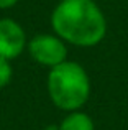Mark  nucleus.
<instances>
[{"instance_id": "nucleus-3", "label": "nucleus", "mask_w": 128, "mask_h": 130, "mask_svg": "<svg viewBox=\"0 0 128 130\" xmlns=\"http://www.w3.org/2000/svg\"><path fill=\"white\" fill-rule=\"evenodd\" d=\"M30 56L35 63L46 68H54L67 59V46L58 35L39 33L26 44Z\"/></svg>"}, {"instance_id": "nucleus-1", "label": "nucleus", "mask_w": 128, "mask_h": 130, "mask_svg": "<svg viewBox=\"0 0 128 130\" xmlns=\"http://www.w3.org/2000/svg\"><path fill=\"white\" fill-rule=\"evenodd\" d=\"M54 35L80 48L97 46L107 35V18L94 0H61L51 13Z\"/></svg>"}, {"instance_id": "nucleus-2", "label": "nucleus", "mask_w": 128, "mask_h": 130, "mask_svg": "<svg viewBox=\"0 0 128 130\" xmlns=\"http://www.w3.org/2000/svg\"><path fill=\"white\" fill-rule=\"evenodd\" d=\"M51 102L66 112L79 110L90 97V77L76 61H64L51 68L46 79Z\"/></svg>"}, {"instance_id": "nucleus-6", "label": "nucleus", "mask_w": 128, "mask_h": 130, "mask_svg": "<svg viewBox=\"0 0 128 130\" xmlns=\"http://www.w3.org/2000/svg\"><path fill=\"white\" fill-rule=\"evenodd\" d=\"M13 76V68L10 64L8 59L0 58V89H3L5 86H8Z\"/></svg>"}, {"instance_id": "nucleus-5", "label": "nucleus", "mask_w": 128, "mask_h": 130, "mask_svg": "<svg viewBox=\"0 0 128 130\" xmlns=\"http://www.w3.org/2000/svg\"><path fill=\"white\" fill-rule=\"evenodd\" d=\"M58 130H95L94 120L86 112L74 110L69 112L58 125Z\"/></svg>"}, {"instance_id": "nucleus-4", "label": "nucleus", "mask_w": 128, "mask_h": 130, "mask_svg": "<svg viewBox=\"0 0 128 130\" xmlns=\"http://www.w3.org/2000/svg\"><path fill=\"white\" fill-rule=\"evenodd\" d=\"M28 40L23 26L12 18H0V58L15 59L25 51Z\"/></svg>"}, {"instance_id": "nucleus-7", "label": "nucleus", "mask_w": 128, "mask_h": 130, "mask_svg": "<svg viewBox=\"0 0 128 130\" xmlns=\"http://www.w3.org/2000/svg\"><path fill=\"white\" fill-rule=\"evenodd\" d=\"M18 0H0V10H8L16 5Z\"/></svg>"}]
</instances>
